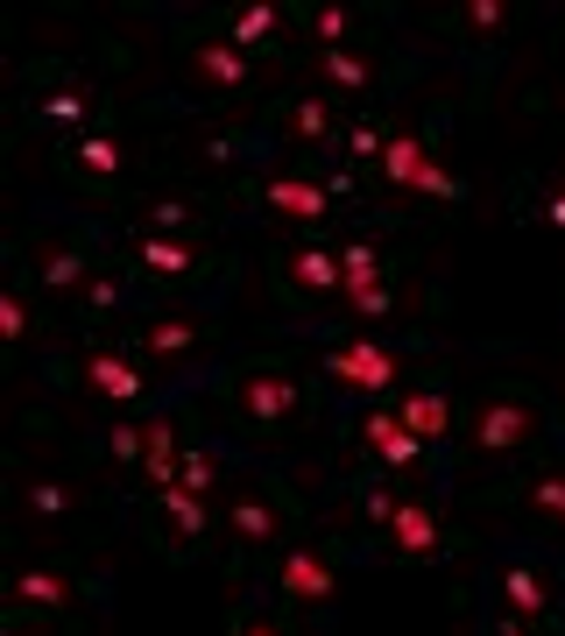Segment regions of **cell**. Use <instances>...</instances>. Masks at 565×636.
<instances>
[{
  "label": "cell",
  "instance_id": "cell-36",
  "mask_svg": "<svg viewBox=\"0 0 565 636\" xmlns=\"http://www.w3.org/2000/svg\"><path fill=\"white\" fill-rule=\"evenodd\" d=\"M552 226H565V191H558V205H552Z\"/></svg>",
  "mask_w": 565,
  "mask_h": 636
},
{
  "label": "cell",
  "instance_id": "cell-19",
  "mask_svg": "<svg viewBox=\"0 0 565 636\" xmlns=\"http://www.w3.org/2000/svg\"><path fill=\"white\" fill-rule=\"evenodd\" d=\"M233 531H241V537H269V531H276V516H269L262 503H233Z\"/></svg>",
  "mask_w": 565,
  "mask_h": 636
},
{
  "label": "cell",
  "instance_id": "cell-8",
  "mask_svg": "<svg viewBox=\"0 0 565 636\" xmlns=\"http://www.w3.org/2000/svg\"><path fill=\"white\" fill-rule=\"evenodd\" d=\"M241 403H248L255 417H283V411H297V390H290L283 375H255V382L241 390Z\"/></svg>",
  "mask_w": 565,
  "mask_h": 636
},
{
  "label": "cell",
  "instance_id": "cell-11",
  "mask_svg": "<svg viewBox=\"0 0 565 636\" xmlns=\"http://www.w3.org/2000/svg\"><path fill=\"white\" fill-rule=\"evenodd\" d=\"M523 432H531V411H516V403H495V411L481 417V446H516Z\"/></svg>",
  "mask_w": 565,
  "mask_h": 636
},
{
  "label": "cell",
  "instance_id": "cell-10",
  "mask_svg": "<svg viewBox=\"0 0 565 636\" xmlns=\"http://www.w3.org/2000/svg\"><path fill=\"white\" fill-rule=\"evenodd\" d=\"M403 432H417V438H438L445 424H453V411H445V396H403Z\"/></svg>",
  "mask_w": 565,
  "mask_h": 636
},
{
  "label": "cell",
  "instance_id": "cell-16",
  "mask_svg": "<svg viewBox=\"0 0 565 636\" xmlns=\"http://www.w3.org/2000/svg\"><path fill=\"white\" fill-rule=\"evenodd\" d=\"M340 276H346V297H354V291H375V248H346V255H340Z\"/></svg>",
  "mask_w": 565,
  "mask_h": 636
},
{
  "label": "cell",
  "instance_id": "cell-2",
  "mask_svg": "<svg viewBox=\"0 0 565 636\" xmlns=\"http://www.w3.org/2000/svg\"><path fill=\"white\" fill-rule=\"evenodd\" d=\"M325 369H333L340 382H354V390H389V382H396V354H382V346L361 340V346H340Z\"/></svg>",
  "mask_w": 565,
  "mask_h": 636
},
{
  "label": "cell",
  "instance_id": "cell-1",
  "mask_svg": "<svg viewBox=\"0 0 565 636\" xmlns=\"http://www.w3.org/2000/svg\"><path fill=\"white\" fill-rule=\"evenodd\" d=\"M382 163H389V184H411V191H424V199H453V178L424 157V142H411V134H396V142L382 149Z\"/></svg>",
  "mask_w": 565,
  "mask_h": 636
},
{
  "label": "cell",
  "instance_id": "cell-15",
  "mask_svg": "<svg viewBox=\"0 0 565 636\" xmlns=\"http://www.w3.org/2000/svg\"><path fill=\"white\" fill-rule=\"evenodd\" d=\"M22 602H36V608H64L71 587L57 581V573H22Z\"/></svg>",
  "mask_w": 565,
  "mask_h": 636
},
{
  "label": "cell",
  "instance_id": "cell-29",
  "mask_svg": "<svg viewBox=\"0 0 565 636\" xmlns=\"http://www.w3.org/2000/svg\"><path fill=\"white\" fill-rule=\"evenodd\" d=\"M178 481H184L191 495H205V488H212V460H184V474H178Z\"/></svg>",
  "mask_w": 565,
  "mask_h": 636
},
{
  "label": "cell",
  "instance_id": "cell-34",
  "mask_svg": "<svg viewBox=\"0 0 565 636\" xmlns=\"http://www.w3.org/2000/svg\"><path fill=\"white\" fill-rule=\"evenodd\" d=\"M382 149H389V142H382L375 128H354V157H382Z\"/></svg>",
  "mask_w": 565,
  "mask_h": 636
},
{
  "label": "cell",
  "instance_id": "cell-28",
  "mask_svg": "<svg viewBox=\"0 0 565 636\" xmlns=\"http://www.w3.org/2000/svg\"><path fill=\"white\" fill-rule=\"evenodd\" d=\"M142 446H149V432H134V424L113 432V453H121V460H142Z\"/></svg>",
  "mask_w": 565,
  "mask_h": 636
},
{
  "label": "cell",
  "instance_id": "cell-13",
  "mask_svg": "<svg viewBox=\"0 0 565 636\" xmlns=\"http://www.w3.org/2000/svg\"><path fill=\"white\" fill-rule=\"evenodd\" d=\"M199 71H205L212 85H241V79H248L241 50H226V43H205V50H199Z\"/></svg>",
  "mask_w": 565,
  "mask_h": 636
},
{
  "label": "cell",
  "instance_id": "cell-7",
  "mask_svg": "<svg viewBox=\"0 0 565 636\" xmlns=\"http://www.w3.org/2000/svg\"><path fill=\"white\" fill-rule=\"evenodd\" d=\"M269 205H276V212H297V220H319V212L333 205V191H325V184H297V178H283V184H269Z\"/></svg>",
  "mask_w": 565,
  "mask_h": 636
},
{
  "label": "cell",
  "instance_id": "cell-6",
  "mask_svg": "<svg viewBox=\"0 0 565 636\" xmlns=\"http://www.w3.org/2000/svg\"><path fill=\"white\" fill-rule=\"evenodd\" d=\"M389 531H396V545L403 552H438V524H432V509H417V503H396V516H389Z\"/></svg>",
  "mask_w": 565,
  "mask_h": 636
},
{
  "label": "cell",
  "instance_id": "cell-23",
  "mask_svg": "<svg viewBox=\"0 0 565 636\" xmlns=\"http://www.w3.org/2000/svg\"><path fill=\"white\" fill-rule=\"evenodd\" d=\"M43 276L57 283V291H71V283L85 276V262H78V255H50V269H43Z\"/></svg>",
  "mask_w": 565,
  "mask_h": 636
},
{
  "label": "cell",
  "instance_id": "cell-26",
  "mask_svg": "<svg viewBox=\"0 0 565 636\" xmlns=\"http://www.w3.org/2000/svg\"><path fill=\"white\" fill-rule=\"evenodd\" d=\"M22 325H29L22 297H0V333H8V340H22Z\"/></svg>",
  "mask_w": 565,
  "mask_h": 636
},
{
  "label": "cell",
  "instance_id": "cell-22",
  "mask_svg": "<svg viewBox=\"0 0 565 636\" xmlns=\"http://www.w3.org/2000/svg\"><path fill=\"white\" fill-rule=\"evenodd\" d=\"M325 71H333V79H340L346 92H354V85H367V64H361V57H346V50H333V64H325Z\"/></svg>",
  "mask_w": 565,
  "mask_h": 636
},
{
  "label": "cell",
  "instance_id": "cell-21",
  "mask_svg": "<svg viewBox=\"0 0 565 636\" xmlns=\"http://www.w3.org/2000/svg\"><path fill=\"white\" fill-rule=\"evenodd\" d=\"M509 602H516L523 615H537V608H544V587L531 581V573H509Z\"/></svg>",
  "mask_w": 565,
  "mask_h": 636
},
{
  "label": "cell",
  "instance_id": "cell-20",
  "mask_svg": "<svg viewBox=\"0 0 565 636\" xmlns=\"http://www.w3.org/2000/svg\"><path fill=\"white\" fill-rule=\"evenodd\" d=\"M149 346H155V354H184V346H191V325H184V319L155 325V333H149Z\"/></svg>",
  "mask_w": 565,
  "mask_h": 636
},
{
  "label": "cell",
  "instance_id": "cell-9",
  "mask_svg": "<svg viewBox=\"0 0 565 636\" xmlns=\"http://www.w3.org/2000/svg\"><path fill=\"white\" fill-rule=\"evenodd\" d=\"M92 390H107L113 403H134L142 396V375H134L128 361H113V354H92Z\"/></svg>",
  "mask_w": 565,
  "mask_h": 636
},
{
  "label": "cell",
  "instance_id": "cell-18",
  "mask_svg": "<svg viewBox=\"0 0 565 636\" xmlns=\"http://www.w3.org/2000/svg\"><path fill=\"white\" fill-rule=\"evenodd\" d=\"M269 29H276V8H241V22H233V43H262Z\"/></svg>",
  "mask_w": 565,
  "mask_h": 636
},
{
  "label": "cell",
  "instance_id": "cell-4",
  "mask_svg": "<svg viewBox=\"0 0 565 636\" xmlns=\"http://www.w3.org/2000/svg\"><path fill=\"white\" fill-rule=\"evenodd\" d=\"M367 446H375V453L389 460V467H411L424 438H417V432H403V417H389V411H375V417H367Z\"/></svg>",
  "mask_w": 565,
  "mask_h": 636
},
{
  "label": "cell",
  "instance_id": "cell-35",
  "mask_svg": "<svg viewBox=\"0 0 565 636\" xmlns=\"http://www.w3.org/2000/svg\"><path fill=\"white\" fill-rule=\"evenodd\" d=\"M78 113H85V107H78L71 92H57V100H50V121H78Z\"/></svg>",
  "mask_w": 565,
  "mask_h": 636
},
{
  "label": "cell",
  "instance_id": "cell-30",
  "mask_svg": "<svg viewBox=\"0 0 565 636\" xmlns=\"http://www.w3.org/2000/svg\"><path fill=\"white\" fill-rule=\"evenodd\" d=\"M537 509H552V516H565V481H537Z\"/></svg>",
  "mask_w": 565,
  "mask_h": 636
},
{
  "label": "cell",
  "instance_id": "cell-37",
  "mask_svg": "<svg viewBox=\"0 0 565 636\" xmlns=\"http://www.w3.org/2000/svg\"><path fill=\"white\" fill-rule=\"evenodd\" d=\"M502 636H531V629H516V623H509V629H502Z\"/></svg>",
  "mask_w": 565,
  "mask_h": 636
},
{
  "label": "cell",
  "instance_id": "cell-5",
  "mask_svg": "<svg viewBox=\"0 0 565 636\" xmlns=\"http://www.w3.org/2000/svg\"><path fill=\"white\" fill-rule=\"evenodd\" d=\"M142 432H149V446H142V474L155 481V488H178L184 460H178V446H170V424H142Z\"/></svg>",
  "mask_w": 565,
  "mask_h": 636
},
{
  "label": "cell",
  "instance_id": "cell-32",
  "mask_svg": "<svg viewBox=\"0 0 565 636\" xmlns=\"http://www.w3.org/2000/svg\"><path fill=\"white\" fill-rule=\"evenodd\" d=\"M346 22H354V14H340V8H325V14H319V36H325V43H340V36H346Z\"/></svg>",
  "mask_w": 565,
  "mask_h": 636
},
{
  "label": "cell",
  "instance_id": "cell-17",
  "mask_svg": "<svg viewBox=\"0 0 565 636\" xmlns=\"http://www.w3.org/2000/svg\"><path fill=\"white\" fill-rule=\"evenodd\" d=\"M142 262H149V269H170V276H178V269H191V248H184V241H149V248H142Z\"/></svg>",
  "mask_w": 565,
  "mask_h": 636
},
{
  "label": "cell",
  "instance_id": "cell-33",
  "mask_svg": "<svg viewBox=\"0 0 565 636\" xmlns=\"http://www.w3.org/2000/svg\"><path fill=\"white\" fill-rule=\"evenodd\" d=\"M29 503H36V509H43V516H57V509H64V488H57V481H43V488H36V495H29Z\"/></svg>",
  "mask_w": 565,
  "mask_h": 636
},
{
  "label": "cell",
  "instance_id": "cell-25",
  "mask_svg": "<svg viewBox=\"0 0 565 636\" xmlns=\"http://www.w3.org/2000/svg\"><path fill=\"white\" fill-rule=\"evenodd\" d=\"M325 128H333V121H325V107H319V100H304V107H297V134H311V142H319Z\"/></svg>",
  "mask_w": 565,
  "mask_h": 636
},
{
  "label": "cell",
  "instance_id": "cell-27",
  "mask_svg": "<svg viewBox=\"0 0 565 636\" xmlns=\"http://www.w3.org/2000/svg\"><path fill=\"white\" fill-rule=\"evenodd\" d=\"M346 304H354L361 319H382V312H389V291H382V283H375V291H354V297H346Z\"/></svg>",
  "mask_w": 565,
  "mask_h": 636
},
{
  "label": "cell",
  "instance_id": "cell-12",
  "mask_svg": "<svg viewBox=\"0 0 565 636\" xmlns=\"http://www.w3.org/2000/svg\"><path fill=\"white\" fill-rule=\"evenodd\" d=\"M297 283H304V291H346L340 262L325 255V248H304V255H297Z\"/></svg>",
  "mask_w": 565,
  "mask_h": 636
},
{
  "label": "cell",
  "instance_id": "cell-31",
  "mask_svg": "<svg viewBox=\"0 0 565 636\" xmlns=\"http://www.w3.org/2000/svg\"><path fill=\"white\" fill-rule=\"evenodd\" d=\"M466 22H474V29H495V22H502V0H474V8H466Z\"/></svg>",
  "mask_w": 565,
  "mask_h": 636
},
{
  "label": "cell",
  "instance_id": "cell-38",
  "mask_svg": "<svg viewBox=\"0 0 565 636\" xmlns=\"http://www.w3.org/2000/svg\"><path fill=\"white\" fill-rule=\"evenodd\" d=\"M248 636H276V629H248Z\"/></svg>",
  "mask_w": 565,
  "mask_h": 636
},
{
  "label": "cell",
  "instance_id": "cell-3",
  "mask_svg": "<svg viewBox=\"0 0 565 636\" xmlns=\"http://www.w3.org/2000/svg\"><path fill=\"white\" fill-rule=\"evenodd\" d=\"M283 587L297 594V602H325V594H333L340 581L325 573V558H319V552H290V558H283Z\"/></svg>",
  "mask_w": 565,
  "mask_h": 636
},
{
  "label": "cell",
  "instance_id": "cell-24",
  "mask_svg": "<svg viewBox=\"0 0 565 636\" xmlns=\"http://www.w3.org/2000/svg\"><path fill=\"white\" fill-rule=\"evenodd\" d=\"M85 163H92V170H121V149H113L107 134H92V142H85Z\"/></svg>",
  "mask_w": 565,
  "mask_h": 636
},
{
  "label": "cell",
  "instance_id": "cell-14",
  "mask_svg": "<svg viewBox=\"0 0 565 636\" xmlns=\"http://www.w3.org/2000/svg\"><path fill=\"white\" fill-rule=\"evenodd\" d=\"M163 509H170V524H178L184 537H191V531H205V495H191L184 481H178V488H163Z\"/></svg>",
  "mask_w": 565,
  "mask_h": 636
}]
</instances>
